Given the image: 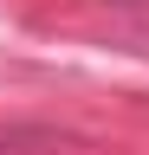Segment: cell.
I'll return each instance as SVG.
<instances>
[{"label":"cell","mask_w":149,"mask_h":155,"mask_svg":"<svg viewBox=\"0 0 149 155\" xmlns=\"http://www.w3.org/2000/svg\"><path fill=\"white\" fill-rule=\"evenodd\" d=\"M110 32L130 52H149V0H110Z\"/></svg>","instance_id":"cell-1"},{"label":"cell","mask_w":149,"mask_h":155,"mask_svg":"<svg viewBox=\"0 0 149 155\" xmlns=\"http://www.w3.org/2000/svg\"><path fill=\"white\" fill-rule=\"evenodd\" d=\"M52 149H65L59 129H32V123H7L0 129V155H52Z\"/></svg>","instance_id":"cell-2"}]
</instances>
